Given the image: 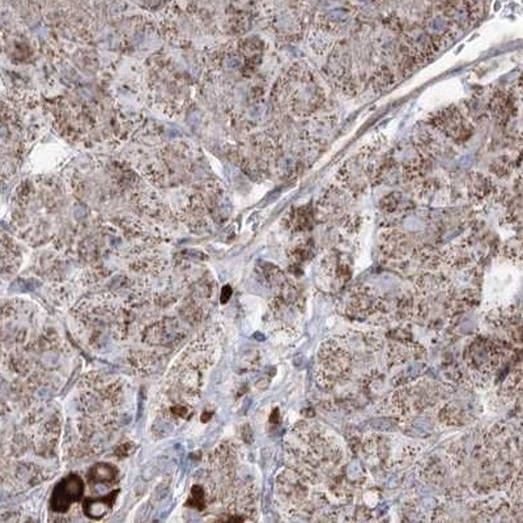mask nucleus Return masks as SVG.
Returning a JSON list of instances; mask_svg holds the SVG:
<instances>
[{
	"mask_svg": "<svg viewBox=\"0 0 523 523\" xmlns=\"http://www.w3.org/2000/svg\"><path fill=\"white\" fill-rule=\"evenodd\" d=\"M84 492V483L77 475H70L56 484L52 492L50 506L55 513H66L73 502L81 499Z\"/></svg>",
	"mask_w": 523,
	"mask_h": 523,
	"instance_id": "f257e3e1",
	"label": "nucleus"
},
{
	"mask_svg": "<svg viewBox=\"0 0 523 523\" xmlns=\"http://www.w3.org/2000/svg\"><path fill=\"white\" fill-rule=\"evenodd\" d=\"M117 495H118V492H114L113 496L109 495L106 496V497H103V499H88L87 502L84 503V511H85V514L93 519L102 518L103 515H106L107 511L111 509Z\"/></svg>",
	"mask_w": 523,
	"mask_h": 523,
	"instance_id": "f03ea898",
	"label": "nucleus"
},
{
	"mask_svg": "<svg viewBox=\"0 0 523 523\" xmlns=\"http://www.w3.org/2000/svg\"><path fill=\"white\" fill-rule=\"evenodd\" d=\"M117 476H118V470L113 464L98 463L92 467L88 477L92 484H105L113 483L117 479Z\"/></svg>",
	"mask_w": 523,
	"mask_h": 523,
	"instance_id": "7ed1b4c3",
	"label": "nucleus"
},
{
	"mask_svg": "<svg viewBox=\"0 0 523 523\" xmlns=\"http://www.w3.org/2000/svg\"><path fill=\"white\" fill-rule=\"evenodd\" d=\"M230 293H232V290H230L229 286H225L224 289H222V297H221V301L222 302H225L229 300L230 297Z\"/></svg>",
	"mask_w": 523,
	"mask_h": 523,
	"instance_id": "20e7f679",
	"label": "nucleus"
}]
</instances>
